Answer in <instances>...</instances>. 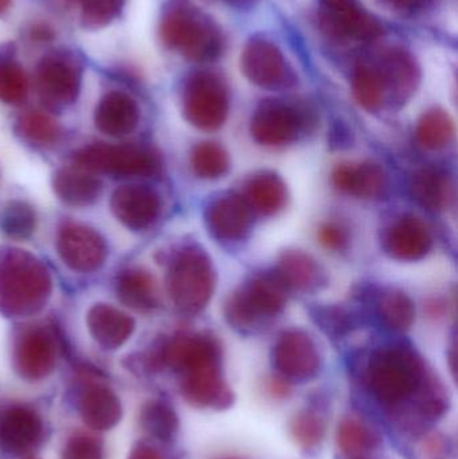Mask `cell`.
Wrapping results in <instances>:
<instances>
[{
  "label": "cell",
  "instance_id": "1",
  "mask_svg": "<svg viewBox=\"0 0 458 459\" xmlns=\"http://www.w3.org/2000/svg\"><path fill=\"white\" fill-rule=\"evenodd\" d=\"M366 379L382 406L401 411L411 404L419 420L435 422L449 409L443 385L428 374L411 348L393 345L376 351L368 361Z\"/></svg>",
  "mask_w": 458,
  "mask_h": 459
},
{
  "label": "cell",
  "instance_id": "2",
  "mask_svg": "<svg viewBox=\"0 0 458 459\" xmlns=\"http://www.w3.org/2000/svg\"><path fill=\"white\" fill-rule=\"evenodd\" d=\"M160 38L172 50L201 64L214 61L223 50L220 27L186 0H174L164 10Z\"/></svg>",
  "mask_w": 458,
  "mask_h": 459
},
{
  "label": "cell",
  "instance_id": "3",
  "mask_svg": "<svg viewBox=\"0 0 458 459\" xmlns=\"http://www.w3.org/2000/svg\"><path fill=\"white\" fill-rule=\"evenodd\" d=\"M285 301L287 286L276 273L258 275L230 297L226 317L237 328H253L265 318L279 315Z\"/></svg>",
  "mask_w": 458,
  "mask_h": 459
},
{
  "label": "cell",
  "instance_id": "4",
  "mask_svg": "<svg viewBox=\"0 0 458 459\" xmlns=\"http://www.w3.org/2000/svg\"><path fill=\"white\" fill-rule=\"evenodd\" d=\"M214 270L209 256L199 248H186L169 273V293L185 312H199L214 290Z\"/></svg>",
  "mask_w": 458,
  "mask_h": 459
},
{
  "label": "cell",
  "instance_id": "5",
  "mask_svg": "<svg viewBox=\"0 0 458 459\" xmlns=\"http://www.w3.org/2000/svg\"><path fill=\"white\" fill-rule=\"evenodd\" d=\"M186 117L196 128L215 131L229 115V93L223 81L214 73L199 72L191 75L183 91Z\"/></svg>",
  "mask_w": 458,
  "mask_h": 459
},
{
  "label": "cell",
  "instance_id": "6",
  "mask_svg": "<svg viewBox=\"0 0 458 459\" xmlns=\"http://www.w3.org/2000/svg\"><path fill=\"white\" fill-rule=\"evenodd\" d=\"M241 70L245 77L258 88L282 91L292 88L296 75L282 51L265 38H253L241 56Z\"/></svg>",
  "mask_w": 458,
  "mask_h": 459
},
{
  "label": "cell",
  "instance_id": "7",
  "mask_svg": "<svg viewBox=\"0 0 458 459\" xmlns=\"http://www.w3.org/2000/svg\"><path fill=\"white\" fill-rule=\"evenodd\" d=\"M309 120V113L303 108L271 100L255 110L250 131L260 144L280 147L295 142L300 132L307 129Z\"/></svg>",
  "mask_w": 458,
  "mask_h": 459
},
{
  "label": "cell",
  "instance_id": "8",
  "mask_svg": "<svg viewBox=\"0 0 458 459\" xmlns=\"http://www.w3.org/2000/svg\"><path fill=\"white\" fill-rule=\"evenodd\" d=\"M323 26L333 37L371 42L384 34L382 24L358 0H322Z\"/></svg>",
  "mask_w": 458,
  "mask_h": 459
},
{
  "label": "cell",
  "instance_id": "9",
  "mask_svg": "<svg viewBox=\"0 0 458 459\" xmlns=\"http://www.w3.org/2000/svg\"><path fill=\"white\" fill-rule=\"evenodd\" d=\"M273 364L282 379L303 383L319 375L322 358L308 334L301 331H288L274 345Z\"/></svg>",
  "mask_w": 458,
  "mask_h": 459
},
{
  "label": "cell",
  "instance_id": "10",
  "mask_svg": "<svg viewBox=\"0 0 458 459\" xmlns=\"http://www.w3.org/2000/svg\"><path fill=\"white\" fill-rule=\"evenodd\" d=\"M386 91L387 101L403 105L416 93L421 70L416 58L405 48H390L371 61Z\"/></svg>",
  "mask_w": 458,
  "mask_h": 459
},
{
  "label": "cell",
  "instance_id": "11",
  "mask_svg": "<svg viewBox=\"0 0 458 459\" xmlns=\"http://www.w3.org/2000/svg\"><path fill=\"white\" fill-rule=\"evenodd\" d=\"M182 375V394L188 403L212 410L233 406L234 394L223 379L220 361L195 367Z\"/></svg>",
  "mask_w": 458,
  "mask_h": 459
},
{
  "label": "cell",
  "instance_id": "12",
  "mask_svg": "<svg viewBox=\"0 0 458 459\" xmlns=\"http://www.w3.org/2000/svg\"><path fill=\"white\" fill-rule=\"evenodd\" d=\"M45 437L42 418L32 409L11 406L0 415V447L13 455H29Z\"/></svg>",
  "mask_w": 458,
  "mask_h": 459
},
{
  "label": "cell",
  "instance_id": "13",
  "mask_svg": "<svg viewBox=\"0 0 458 459\" xmlns=\"http://www.w3.org/2000/svg\"><path fill=\"white\" fill-rule=\"evenodd\" d=\"M210 231L220 240H241L252 226V212L246 199L234 194L220 196L206 210Z\"/></svg>",
  "mask_w": 458,
  "mask_h": 459
},
{
  "label": "cell",
  "instance_id": "14",
  "mask_svg": "<svg viewBox=\"0 0 458 459\" xmlns=\"http://www.w3.org/2000/svg\"><path fill=\"white\" fill-rule=\"evenodd\" d=\"M40 94L54 102H70L80 86V67L65 56H48L37 67Z\"/></svg>",
  "mask_w": 458,
  "mask_h": 459
},
{
  "label": "cell",
  "instance_id": "15",
  "mask_svg": "<svg viewBox=\"0 0 458 459\" xmlns=\"http://www.w3.org/2000/svg\"><path fill=\"white\" fill-rule=\"evenodd\" d=\"M432 234L427 223L413 215L398 220L385 237V248L393 258L417 261L424 258L432 247Z\"/></svg>",
  "mask_w": 458,
  "mask_h": 459
},
{
  "label": "cell",
  "instance_id": "16",
  "mask_svg": "<svg viewBox=\"0 0 458 459\" xmlns=\"http://www.w3.org/2000/svg\"><path fill=\"white\" fill-rule=\"evenodd\" d=\"M333 182L339 190L357 198H378L387 185L384 169L373 161L341 164L333 169Z\"/></svg>",
  "mask_w": 458,
  "mask_h": 459
},
{
  "label": "cell",
  "instance_id": "17",
  "mask_svg": "<svg viewBox=\"0 0 458 459\" xmlns=\"http://www.w3.org/2000/svg\"><path fill=\"white\" fill-rule=\"evenodd\" d=\"M78 409L83 422L94 430L115 428L123 414L117 395L102 385H88L81 395Z\"/></svg>",
  "mask_w": 458,
  "mask_h": 459
},
{
  "label": "cell",
  "instance_id": "18",
  "mask_svg": "<svg viewBox=\"0 0 458 459\" xmlns=\"http://www.w3.org/2000/svg\"><path fill=\"white\" fill-rule=\"evenodd\" d=\"M56 366V351L48 337L30 333L16 348V367L19 374L30 380L48 377Z\"/></svg>",
  "mask_w": 458,
  "mask_h": 459
},
{
  "label": "cell",
  "instance_id": "19",
  "mask_svg": "<svg viewBox=\"0 0 458 459\" xmlns=\"http://www.w3.org/2000/svg\"><path fill=\"white\" fill-rule=\"evenodd\" d=\"M411 194L414 199L430 212H441L454 199V185L448 174L441 169H419L411 180Z\"/></svg>",
  "mask_w": 458,
  "mask_h": 459
},
{
  "label": "cell",
  "instance_id": "20",
  "mask_svg": "<svg viewBox=\"0 0 458 459\" xmlns=\"http://www.w3.org/2000/svg\"><path fill=\"white\" fill-rule=\"evenodd\" d=\"M246 196V202L253 210L260 214L274 215L287 204V186L276 174L263 172L252 178L247 185Z\"/></svg>",
  "mask_w": 458,
  "mask_h": 459
},
{
  "label": "cell",
  "instance_id": "21",
  "mask_svg": "<svg viewBox=\"0 0 458 459\" xmlns=\"http://www.w3.org/2000/svg\"><path fill=\"white\" fill-rule=\"evenodd\" d=\"M139 109L136 102L120 91L107 94L97 109V123L104 131L123 134L137 124Z\"/></svg>",
  "mask_w": 458,
  "mask_h": 459
},
{
  "label": "cell",
  "instance_id": "22",
  "mask_svg": "<svg viewBox=\"0 0 458 459\" xmlns=\"http://www.w3.org/2000/svg\"><path fill=\"white\" fill-rule=\"evenodd\" d=\"M336 442L344 455L363 457L381 446L382 436L359 418H344L339 425Z\"/></svg>",
  "mask_w": 458,
  "mask_h": 459
},
{
  "label": "cell",
  "instance_id": "23",
  "mask_svg": "<svg viewBox=\"0 0 458 459\" xmlns=\"http://www.w3.org/2000/svg\"><path fill=\"white\" fill-rule=\"evenodd\" d=\"M276 274L287 288L298 290H309L320 281V270L316 262L301 251L285 253L280 259Z\"/></svg>",
  "mask_w": 458,
  "mask_h": 459
},
{
  "label": "cell",
  "instance_id": "24",
  "mask_svg": "<svg viewBox=\"0 0 458 459\" xmlns=\"http://www.w3.org/2000/svg\"><path fill=\"white\" fill-rule=\"evenodd\" d=\"M417 140L422 147L440 151L448 147L454 137V123L448 112L440 108L428 110L417 126Z\"/></svg>",
  "mask_w": 458,
  "mask_h": 459
},
{
  "label": "cell",
  "instance_id": "25",
  "mask_svg": "<svg viewBox=\"0 0 458 459\" xmlns=\"http://www.w3.org/2000/svg\"><path fill=\"white\" fill-rule=\"evenodd\" d=\"M352 89H354L355 99L368 112L382 109L387 102L386 91L371 61L360 62L355 67Z\"/></svg>",
  "mask_w": 458,
  "mask_h": 459
},
{
  "label": "cell",
  "instance_id": "26",
  "mask_svg": "<svg viewBox=\"0 0 458 459\" xmlns=\"http://www.w3.org/2000/svg\"><path fill=\"white\" fill-rule=\"evenodd\" d=\"M140 423L152 438L161 442L172 441L179 430L177 412L163 401H148L143 404Z\"/></svg>",
  "mask_w": 458,
  "mask_h": 459
},
{
  "label": "cell",
  "instance_id": "27",
  "mask_svg": "<svg viewBox=\"0 0 458 459\" xmlns=\"http://www.w3.org/2000/svg\"><path fill=\"white\" fill-rule=\"evenodd\" d=\"M160 212V201L153 191L139 188L121 196V212L134 228H147L155 222Z\"/></svg>",
  "mask_w": 458,
  "mask_h": 459
},
{
  "label": "cell",
  "instance_id": "28",
  "mask_svg": "<svg viewBox=\"0 0 458 459\" xmlns=\"http://www.w3.org/2000/svg\"><path fill=\"white\" fill-rule=\"evenodd\" d=\"M378 315L387 328L406 331L416 317L413 301L402 291L392 290L382 294L378 301Z\"/></svg>",
  "mask_w": 458,
  "mask_h": 459
},
{
  "label": "cell",
  "instance_id": "29",
  "mask_svg": "<svg viewBox=\"0 0 458 459\" xmlns=\"http://www.w3.org/2000/svg\"><path fill=\"white\" fill-rule=\"evenodd\" d=\"M194 171L203 179H218L229 171L230 160L222 145L217 143H202L191 156Z\"/></svg>",
  "mask_w": 458,
  "mask_h": 459
},
{
  "label": "cell",
  "instance_id": "30",
  "mask_svg": "<svg viewBox=\"0 0 458 459\" xmlns=\"http://www.w3.org/2000/svg\"><path fill=\"white\" fill-rule=\"evenodd\" d=\"M289 434L295 444L301 449H316L325 437L324 420L311 410L298 411L290 420Z\"/></svg>",
  "mask_w": 458,
  "mask_h": 459
},
{
  "label": "cell",
  "instance_id": "31",
  "mask_svg": "<svg viewBox=\"0 0 458 459\" xmlns=\"http://www.w3.org/2000/svg\"><path fill=\"white\" fill-rule=\"evenodd\" d=\"M27 91V80L22 67L10 56H0V100L4 102H19Z\"/></svg>",
  "mask_w": 458,
  "mask_h": 459
},
{
  "label": "cell",
  "instance_id": "32",
  "mask_svg": "<svg viewBox=\"0 0 458 459\" xmlns=\"http://www.w3.org/2000/svg\"><path fill=\"white\" fill-rule=\"evenodd\" d=\"M107 317H99V321L94 324V336L108 348H116L123 344L124 340L128 339L129 333H132V321L123 317H113L112 313H107Z\"/></svg>",
  "mask_w": 458,
  "mask_h": 459
},
{
  "label": "cell",
  "instance_id": "33",
  "mask_svg": "<svg viewBox=\"0 0 458 459\" xmlns=\"http://www.w3.org/2000/svg\"><path fill=\"white\" fill-rule=\"evenodd\" d=\"M125 0H77L82 21L91 27H101L120 13Z\"/></svg>",
  "mask_w": 458,
  "mask_h": 459
},
{
  "label": "cell",
  "instance_id": "34",
  "mask_svg": "<svg viewBox=\"0 0 458 459\" xmlns=\"http://www.w3.org/2000/svg\"><path fill=\"white\" fill-rule=\"evenodd\" d=\"M62 459H104V450L94 437L75 434L65 445Z\"/></svg>",
  "mask_w": 458,
  "mask_h": 459
},
{
  "label": "cell",
  "instance_id": "35",
  "mask_svg": "<svg viewBox=\"0 0 458 459\" xmlns=\"http://www.w3.org/2000/svg\"><path fill=\"white\" fill-rule=\"evenodd\" d=\"M319 240L330 250H343L349 245V232L336 223H328L319 230Z\"/></svg>",
  "mask_w": 458,
  "mask_h": 459
},
{
  "label": "cell",
  "instance_id": "36",
  "mask_svg": "<svg viewBox=\"0 0 458 459\" xmlns=\"http://www.w3.org/2000/svg\"><path fill=\"white\" fill-rule=\"evenodd\" d=\"M320 324L323 328L327 329L328 333H343L349 331L351 321H350L349 315L341 312L339 309L325 310L324 313H320Z\"/></svg>",
  "mask_w": 458,
  "mask_h": 459
},
{
  "label": "cell",
  "instance_id": "37",
  "mask_svg": "<svg viewBox=\"0 0 458 459\" xmlns=\"http://www.w3.org/2000/svg\"><path fill=\"white\" fill-rule=\"evenodd\" d=\"M128 459H166V457L150 444L140 442V444L134 445Z\"/></svg>",
  "mask_w": 458,
  "mask_h": 459
},
{
  "label": "cell",
  "instance_id": "38",
  "mask_svg": "<svg viewBox=\"0 0 458 459\" xmlns=\"http://www.w3.org/2000/svg\"><path fill=\"white\" fill-rule=\"evenodd\" d=\"M269 393L272 396L276 398H285L289 394V387H288L285 379H272L268 385Z\"/></svg>",
  "mask_w": 458,
  "mask_h": 459
},
{
  "label": "cell",
  "instance_id": "39",
  "mask_svg": "<svg viewBox=\"0 0 458 459\" xmlns=\"http://www.w3.org/2000/svg\"><path fill=\"white\" fill-rule=\"evenodd\" d=\"M32 37H34L35 39L48 40L53 38V32L46 26L35 27V29L32 30Z\"/></svg>",
  "mask_w": 458,
  "mask_h": 459
},
{
  "label": "cell",
  "instance_id": "40",
  "mask_svg": "<svg viewBox=\"0 0 458 459\" xmlns=\"http://www.w3.org/2000/svg\"><path fill=\"white\" fill-rule=\"evenodd\" d=\"M387 2L400 8H416L419 7L424 0H387Z\"/></svg>",
  "mask_w": 458,
  "mask_h": 459
},
{
  "label": "cell",
  "instance_id": "41",
  "mask_svg": "<svg viewBox=\"0 0 458 459\" xmlns=\"http://www.w3.org/2000/svg\"><path fill=\"white\" fill-rule=\"evenodd\" d=\"M229 4L234 5V7L238 8H249L252 7L255 0H225Z\"/></svg>",
  "mask_w": 458,
  "mask_h": 459
},
{
  "label": "cell",
  "instance_id": "42",
  "mask_svg": "<svg viewBox=\"0 0 458 459\" xmlns=\"http://www.w3.org/2000/svg\"><path fill=\"white\" fill-rule=\"evenodd\" d=\"M11 0H0V13H4L10 7Z\"/></svg>",
  "mask_w": 458,
  "mask_h": 459
},
{
  "label": "cell",
  "instance_id": "43",
  "mask_svg": "<svg viewBox=\"0 0 458 459\" xmlns=\"http://www.w3.org/2000/svg\"><path fill=\"white\" fill-rule=\"evenodd\" d=\"M351 459H366V458H363V457H354V458H351Z\"/></svg>",
  "mask_w": 458,
  "mask_h": 459
}]
</instances>
